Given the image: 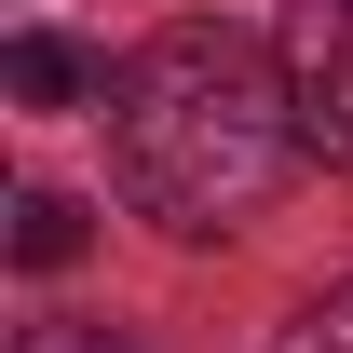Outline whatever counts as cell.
Here are the masks:
<instances>
[{
    "instance_id": "1",
    "label": "cell",
    "mask_w": 353,
    "mask_h": 353,
    "mask_svg": "<svg viewBox=\"0 0 353 353\" xmlns=\"http://www.w3.org/2000/svg\"><path fill=\"white\" fill-rule=\"evenodd\" d=\"M299 95H285V54L245 41V28H150V41L109 68V163L163 231H245L299 163Z\"/></svg>"
},
{
    "instance_id": "2",
    "label": "cell",
    "mask_w": 353,
    "mask_h": 353,
    "mask_svg": "<svg viewBox=\"0 0 353 353\" xmlns=\"http://www.w3.org/2000/svg\"><path fill=\"white\" fill-rule=\"evenodd\" d=\"M272 54H285V95H299L312 163H340V176H353V0H285Z\"/></svg>"
},
{
    "instance_id": "3",
    "label": "cell",
    "mask_w": 353,
    "mask_h": 353,
    "mask_svg": "<svg viewBox=\"0 0 353 353\" xmlns=\"http://www.w3.org/2000/svg\"><path fill=\"white\" fill-rule=\"evenodd\" d=\"M0 82L28 95V109H82V95H109V82H95V54L68 41V28H14V54H0Z\"/></svg>"
},
{
    "instance_id": "4",
    "label": "cell",
    "mask_w": 353,
    "mask_h": 353,
    "mask_svg": "<svg viewBox=\"0 0 353 353\" xmlns=\"http://www.w3.org/2000/svg\"><path fill=\"white\" fill-rule=\"evenodd\" d=\"M82 245H95V231H82L68 190H14V259H28V272H68Z\"/></svg>"
},
{
    "instance_id": "5",
    "label": "cell",
    "mask_w": 353,
    "mask_h": 353,
    "mask_svg": "<svg viewBox=\"0 0 353 353\" xmlns=\"http://www.w3.org/2000/svg\"><path fill=\"white\" fill-rule=\"evenodd\" d=\"M272 353H353V285H326V299H299Z\"/></svg>"
},
{
    "instance_id": "6",
    "label": "cell",
    "mask_w": 353,
    "mask_h": 353,
    "mask_svg": "<svg viewBox=\"0 0 353 353\" xmlns=\"http://www.w3.org/2000/svg\"><path fill=\"white\" fill-rule=\"evenodd\" d=\"M14 353H123L109 326H68V312H41V326H14Z\"/></svg>"
}]
</instances>
